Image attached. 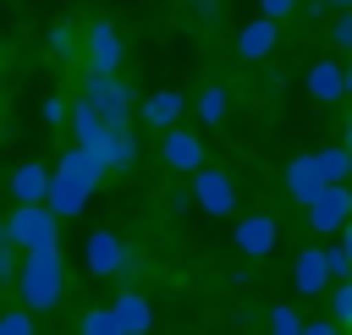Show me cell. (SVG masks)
<instances>
[{
    "label": "cell",
    "mask_w": 352,
    "mask_h": 335,
    "mask_svg": "<svg viewBox=\"0 0 352 335\" xmlns=\"http://www.w3.org/2000/svg\"><path fill=\"white\" fill-rule=\"evenodd\" d=\"M346 148H352V121H346Z\"/></svg>",
    "instance_id": "4dcf8cb0"
},
{
    "label": "cell",
    "mask_w": 352,
    "mask_h": 335,
    "mask_svg": "<svg viewBox=\"0 0 352 335\" xmlns=\"http://www.w3.org/2000/svg\"><path fill=\"white\" fill-rule=\"evenodd\" d=\"M275 38H280L275 22H270V16H253V22L236 33V55H242V60H264V55L275 49Z\"/></svg>",
    "instance_id": "e0dca14e"
},
{
    "label": "cell",
    "mask_w": 352,
    "mask_h": 335,
    "mask_svg": "<svg viewBox=\"0 0 352 335\" xmlns=\"http://www.w3.org/2000/svg\"><path fill=\"white\" fill-rule=\"evenodd\" d=\"M226 110H231V93H226L220 82H209V88L198 93V121H204V126H220Z\"/></svg>",
    "instance_id": "ac0fdd59"
},
{
    "label": "cell",
    "mask_w": 352,
    "mask_h": 335,
    "mask_svg": "<svg viewBox=\"0 0 352 335\" xmlns=\"http://www.w3.org/2000/svg\"><path fill=\"white\" fill-rule=\"evenodd\" d=\"M66 297V264H60V247L55 253H28L22 269H16V302L28 313H50L60 308Z\"/></svg>",
    "instance_id": "7a4b0ae2"
},
{
    "label": "cell",
    "mask_w": 352,
    "mask_h": 335,
    "mask_svg": "<svg viewBox=\"0 0 352 335\" xmlns=\"http://www.w3.org/2000/svg\"><path fill=\"white\" fill-rule=\"evenodd\" d=\"M82 49H88V71H116L121 66V33L110 22H88Z\"/></svg>",
    "instance_id": "30bf717a"
},
{
    "label": "cell",
    "mask_w": 352,
    "mask_h": 335,
    "mask_svg": "<svg viewBox=\"0 0 352 335\" xmlns=\"http://www.w3.org/2000/svg\"><path fill=\"white\" fill-rule=\"evenodd\" d=\"M160 159L170 165V170H204V143H198V132H187V126H176V132H165L160 137Z\"/></svg>",
    "instance_id": "8fae6325"
},
{
    "label": "cell",
    "mask_w": 352,
    "mask_h": 335,
    "mask_svg": "<svg viewBox=\"0 0 352 335\" xmlns=\"http://www.w3.org/2000/svg\"><path fill=\"white\" fill-rule=\"evenodd\" d=\"M308 93H314L319 104L346 99V93H352V88H346V66H341V60H314V66H308Z\"/></svg>",
    "instance_id": "5bb4252c"
},
{
    "label": "cell",
    "mask_w": 352,
    "mask_h": 335,
    "mask_svg": "<svg viewBox=\"0 0 352 335\" xmlns=\"http://www.w3.org/2000/svg\"><path fill=\"white\" fill-rule=\"evenodd\" d=\"M110 313H116L121 335H148V324H154V308H148L143 291H121V297L110 302Z\"/></svg>",
    "instance_id": "2e32d148"
},
{
    "label": "cell",
    "mask_w": 352,
    "mask_h": 335,
    "mask_svg": "<svg viewBox=\"0 0 352 335\" xmlns=\"http://www.w3.org/2000/svg\"><path fill=\"white\" fill-rule=\"evenodd\" d=\"M44 121H50V126L72 121V104H66V99H44Z\"/></svg>",
    "instance_id": "484cf974"
},
{
    "label": "cell",
    "mask_w": 352,
    "mask_h": 335,
    "mask_svg": "<svg viewBox=\"0 0 352 335\" xmlns=\"http://www.w3.org/2000/svg\"><path fill=\"white\" fill-rule=\"evenodd\" d=\"M319 5H330V11H341V16L352 11V0H308V11H319Z\"/></svg>",
    "instance_id": "4316f807"
},
{
    "label": "cell",
    "mask_w": 352,
    "mask_h": 335,
    "mask_svg": "<svg viewBox=\"0 0 352 335\" xmlns=\"http://www.w3.org/2000/svg\"><path fill=\"white\" fill-rule=\"evenodd\" d=\"M302 0H258V16H270V22H280V16H292Z\"/></svg>",
    "instance_id": "d4e9b609"
},
{
    "label": "cell",
    "mask_w": 352,
    "mask_h": 335,
    "mask_svg": "<svg viewBox=\"0 0 352 335\" xmlns=\"http://www.w3.org/2000/svg\"><path fill=\"white\" fill-rule=\"evenodd\" d=\"M346 88H352V60H346Z\"/></svg>",
    "instance_id": "f546056e"
},
{
    "label": "cell",
    "mask_w": 352,
    "mask_h": 335,
    "mask_svg": "<svg viewBox=\"0 0 352 335\" xmlns=\"http://www.w3.org/2000/svg\"><path fill=\"white\" fill-rule=\"evenodd\" d=\"M77 330H82V335H121V324H116V313H110V308H88Z\"/></svg>",
    "instance_id": "ffe728a7"
},
{
    "label": "cell",
    "mask_w": 352,
    "mask_h": 335,
    "mask_svg": "<svg viewBox=\"0 0 352 335\" xmlns=\"http://www.w3.org/2000/svg\"><path fill=\"white\" fill-rule=\"evenodd\" d=\"M99 181H104V165L88 154V148H66L60 159H55V192H50V209L66 220V214H82V203L99 192Z\"/></svg>",
    "instance_id": "6da1fadb"
},
{
    "label": "cell",
    "mask_w": 352,
    "mask_h": 335,
    "mask_svg": "<svg viewBox=\"0 0 352 335\" xmlns=\"http://www.w3.org/2000/svg\"><path fill=\"white\" fill-rule=\"evenodd\" d=\"M308 225H314L319 236H341V231L352 225V181H346V187H324L319 203L308 209Z\"/></svg>",
    "instance_id": "5b68a950"
},
{
    "label": "cell",
    "mask_w": 352,
    "mask_h": 335,
    "mask_svg": "<svg viewBox=\"0 0 352 335\" xmlns=\"http://www.w3.org/2000/svg\"><path fill=\"white\" fill-rule=\"evenodd\" d=\"M11 192H16V203H22V209L50 203V192H55V170H44L38 159H28V165H16V170H11Z\"/></svg>",
    "instance_id": "7c38bea8"
},
{
    "label": "cell",
    "mask_w": 352,
    "mask_h": 335,
    "mask_svg": "<svg viewBox=\"0 0 352 335\" xmlns=\"http://www.w3.org/2000/svg\"><path fill=\"white\" fill-rule=\"evenodd\" d=\"M82 99H88L110 126H126V115H132V88H126L116 71H88V77H82Z\"/></svg>",
    "instance_id": "277c9868"
},
{
    "label": "cell",
    "mask_w": 352,
    "mask_h": 335,
    "mask_svg": "<svg viewBox=\"0 0 352 335\" xmlns=\"http://www.w3.org/2000/svg\"><path fill=\"white\" fill-rule=\"evenodd\" d=\"M50 55H60V60H66V55H77V33H72L66 22H60V27H50Z\"/></svg>",
    "instance_id": "7402d4cb"
},
{
    "label": "cell",
    "mask_w": 352,
    "mask_h": 335,
    "mask_svg": "<svg viewBox=\"0 0 352 335\" xmlns=\"http://www.w3.org/2000/svg\"><path fill=\"white\" fill-rule=\"evenodd\" d=\"M286 192H292L302 209H314V203H319V192H324V176H319L314 154H297V159L286 165Z\"/></svg>",
    "instance_id": "4fadbf2b"
},
{
    "label": "cell",
    "mask_w": 352,
    "mask_h": 335,
    "mask_svg": "<svg viewBox=\"0 0 352 335\" xmlns=\"http://www.w3.org/2000/svg\"><path fill=\"white\" fill-rule=\"evenodd\" d=\"M126 258H132V247H126L116 231H88V242H82V264H88V275H121Z\"/></svg>",
    "instance_id": "8992f818"
},
{
    "label": "cell",
    "mask_w": 352,
    "mask_h": 335,
    "mask_svg": "<svg viewBox=\"0 0 352 335\" xmlns=\"http://www.w3.org/2000/svg\"><path fill=\"white\" fill-rule=\"evenodd\" d=\"M330 44H336V49H346V55H352V11H346V16H336V22H330Z\"/></svg>",
    "instance_id": "cb8c5ba5"
},
{
    "label": "cell",
    "mask_w": 352,
    "mask_h": 335,
    "mask_svg": "<svg viewBox=\"0 0 352 335\" xmlns=\"http://www.w3.org/2000/svg\"><path fill=\"white\" fill-rule=\"evenodd\" d=\"M0 335H33V313H28V308L6 313V319H0Z\"/></svg>",
    "instance_id": "603a6c76"
},
{
    "label": "cell",
    "mask_w": 352,
    "mask_h": 335,
    "mask_svg": "<svg viewBox=\"0 0 352 335\" xmlns=\"http://www.w3.org/2000/svg\"><path fill=\"white\" fill-rule=\"evenodd\" d=\"M330 319H336V324H352V280H341V286L330 291Z\"/></svg>",
    "instance_id": "44dd1931"
},
{
    "label": "cell",
    "mask_w": 352,
    "mask_h": 335,
    "mask_svg": "<svg viewBox=\"0 0 352 335\" xmlns=\"http://www.w3.org/2000/svg\"><path fill=\"white\" fill-rule=\"evenodd\" d=\"M292 286H297L302 297L336 291V275H330V258H324V247H302V253H297V264H292Z\"/></svg>",
    "instance_id": "ba28073f"
},
{
    "label": "cell",
    "mask_w": 352,
    "mask_h": 335,
    "mask_svg": "<svg viewBox=\"0 0 352 335\" xmlns=\"http://www.w3.org/2000/svg\"><path fill=\"white\" fill-rule=\"evenodd\" d=\"M198 16H204V22H214V16H220V0H198Z\"/></svg>",
    "instance_id": "f1b7e54d"
},
{
    "label": "cell",
    "mask_w": 352,
    "mask_h": 335,
    "mask_svg": "<svg viewBox=\"0 0 352 335\" xmlns=\"http://www.w3.org/2000/svg\"><path fill=\"white\" fill-rule=\"evenodd\" d=\"M192 198H198L204 214H231L236 209V187H231L226 170H198L192 176Z\"/></svg>",
    "instance_id": "9c48e42d"
},
{
    "label": "cell",
    "mask_w": 352,
    "mask_h": 335,
    "mask_svg": "<svg viewBox=\"0 0 352 335\" xmlns=\"http://www.w3.org/2000/svg\"><path fill=\"white\" fill-rule=\"evenodd\" d=\"M308 335H341V324L336 319H319V324H308Z\"/></svg>",
    "instance_id": "83f0119b"
},
{
    "label": "cell",
    "mask_w": 352,
    "mask_h": 335,
    "mask_svg": "<svg viewBox=\"0 0 352 335\" xmlns=\"http://www.w3.org/2000/svg\"><path fill=\"white\" fill-rule=\"evenodd\" d=\"M187 115V93L182 88H154L148 99H143V121L148 126H165V132H176V121Z\"/></svg>",
    "instance_id": "9a60e30c"
},
{
    "label": "cell",
    "mask_w": 352,
    "mask_h": 335,
    "mask_svg": "<svg viewBox=\"0 0 352 335\" xmlns=\"http://www.w3.org/2000/svg\"><path fill=\"white\" fill-rule=\"evenodd\" d=\"M6 242H16L22 253H55L60 247V214L50 209V203H33V209H22L16 203V214L6 220V231H0Z\"/></svg>",
    "instance_id": "3957f363"
},
{
    "label": "cell",
    "mask_w": 352,
    "mask_h": 335,
    "mask_svg": "<svg viewBox=\"0 0 352 335\" xmlns=\"http://www.w3.org/2000/svg\"><path fill=\"white\" fill-rule=\"evenodd\" d=\"M275 242H280V225L270 214H242L236 220V253L242 258H270Z\"/></svg>",
    "instance_id": "52a82bcc"
},
{
    "label": "cell",
    "mask_w": 352,
    "mask_h": 335,
    "mask_svg": "<svg viewBox=\"0 0 352 335\" xmlns=\"http://www.w3.org/2000/svg\"><path fill=\"white\" fill-rule=\"evenodd\" d=\"M270 335H308V324H302V313H297V308H286V302H280V308L270 313Z\"/></svg>",
    "instance_id": "d6986e66"
}]
</instances>
